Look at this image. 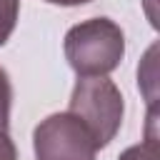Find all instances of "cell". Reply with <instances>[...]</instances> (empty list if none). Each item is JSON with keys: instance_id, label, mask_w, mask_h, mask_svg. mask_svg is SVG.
<instances>
[{"instance_id": "277c9868", "label": "cell", "mask_w": 160, "mask_h": 160, "mask_svg": "<svg viewBox=\"0 0 160 160\" xmlns=\"http://www.w3.org/2000/svg\"><path fill=\"white\" fill-rule=\"evenodd\" d=\"M18 12H20V0H0V48L12 35Z\"/></svg>"}, {"instance_id": "52a82bcc", "label": "cell", "mask_w": 160, "mask_h": 160, "mask_svg": "<svg viewBox=\"0 0 160 160\" xmlns=\"http://www.w3.org/2000/svg\"><path fill=\"white\" fill-rule=\"evenodd\" d=\"M0 160H18L15 142L10 140L8 132H0Z\"/></svg>"}, {"instance_id": "5b68a950", "label": "cell", "mask_w": 160, "mask_h": 160, "mask_svg": "<svg viewBox=\"0 0 160 160\" xmlns=\"http://www.w3.org/2000/svg\"><path fill=\"white\" fill-rule=\"evenodd\" d=\"M10 105H12V85L8 72L0 68V132H8L10 125Z\"/></svg>"}, {"instance_id": "3957f363", "label": "cell", "mask_w": 160, "mask_h": 160, "mask_svg": "<svg viewBox=\"0 0 160 160\" xmlns=\"http://www.w3.org/2000/svg\"><path fill=\"white\" fill-rule=\"evenodd\" d=\"M38 160H95L98 142L80 118L72 112L48 115L32 132Z\"/></svg>"}, {"instance_id": "7a4b0ae2", "label": "cell", "mask_w": 160, "mask_h": 160, "mask_svg": "<svg viewBox=\"0 0 160 160\" xmlns=\"http://www.w3.org/2000/svg\"><path fill=\"white\" fill-rule=\"evenodd\" d=\"M122 95L108 78H80L70 95V110L92 132L98 148H105L122 122Z\"/></svg>"}, {"instance_id": "8992f818", "label": "cell", "mask_w": 160, "mask_h": 160, "mask_svg": "<svg viewBox=\"0 0 160 160\" xmlns=\"http://www.w3.org/2000/svg\"><path fill=\"white\" fill-rule=\"evenodd\" d=\"M120 160H158V140L150 132L142 145H132L125 152H120Z\"/></svg>"}, {"instance_id": "6da1fadb", "label": "cell", "mask_w": 160, "mask_h": 160, "mask_svg": "<svg viewBox=\"0 0 160 160\" xmlns=\"http://www.w3.org/2000/svg\"><path fill=\"white\" fill-rule=\"evenodd\" d=\"M125 55V35L110 18H90L65 35V58L78 78H105Z\"/></svg>"}, {"instance_id": "ba28073f", "label": "cell", "mask_w": 160, "mask_h": 160, "mask_svg": "<svg viewBox=\"0 0 160 160\" xmlns=\"http://www.w3.org/2000/svg\"><path fill=\"white\" fill-rule=\"evenodd\" d=\"M45 2H52V5H65V8H70V5H85V2H90V0H45Z\"/></svg>"}]
</instances>
